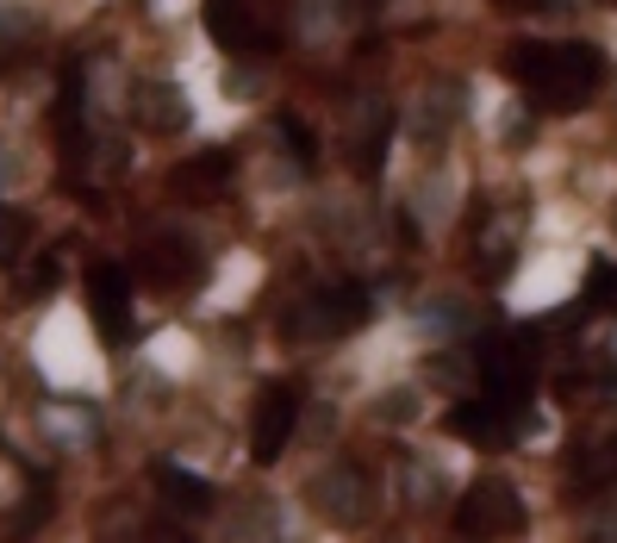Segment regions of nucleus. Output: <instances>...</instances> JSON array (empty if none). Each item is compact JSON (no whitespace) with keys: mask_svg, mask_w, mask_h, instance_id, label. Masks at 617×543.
Returning a JSON list of instances; mask_svg holds the SVG:
<instances>
[{"mask_svg":"<svg viewBox=\"0 0 617 543\" xmlns=\"http://www.w3.org/2000/svg\"><path fill=\"white\" fill-rule=\"evenodd\" d=\"M312 506L325 512V519H337V525H356L362 519V506H368V475L356 463H325L312 475Z\"/></svg>","mask_w":617,"mask_h":543,"instance_id":"6e6552de","label":"nucleus"},{"mask_svg":"<svg viewBox=\"0 0 617 543\" xmlns=\"http://www.w3.org/2000/svg\"><path fill=\"white\" fill-rule=\"evenodd\" d=\"M206 32L219 38L231 57H256V50H269V32L250 19L243 0H206Z\"/></svg>","mask_w":617,"mask_h":543,"instance_id":"1a4fd4ad","label":"nucleus"},{"mask_svg":"<svg viewBox=\"0 0 617 543\" xmlns=\"http://www.w3.org/2000/svg\"><path fill=\"white\" fill-rule=\"evenodd\" d=\"M456 112H461V100H456V88H430V95H418V107H411V145H425V150H437L449 138V126H456Z\"/></svg>","mask_w":617,"mask_h":543,"instance_id":"9d476101","label":"nucleus"},{"mask_svg":"<svg viewBox=\"0 0 617 543\" xmlns=\"http://www.w3.org/2000/svg\"><path fill=\"white\" fill-rule=\"evenodd\" d=\"M126 100H131V126L150 131V138H181L188 119H193L188 95H181L175 81H131Z\"/></svg>","mask_w":617,"mask_h":543,"instance_id":"423d86ee","label":"nucleus"},{"mask_svg":"<svg viewBox=\"0 0 617 543\" xmlns=\"http://www.w3.org/2000/svg\"><path fill=\"white\" fill-rule=\"evenodd\" d=\"M206 275V250L193 238H181V231H169V238H157L150 250L138 256V282L143 288H162V294H181L193 288Z\"/></svg>","mask_w":617,"mask_h":543,"instance_id":"20e7f679","label":"nucleus"},{"mask_svg":"<svg viewBox=\"0 0 617 543\" xmlns=\"http://www.w3.org/2000/svg\"><path fill=\"white\" fill-rule=\"evenodd\" d=\"M524 519H530V506L518 500V487H511L506 475H480L456 512V525L468 531V537H480V531H487V537H506V531H524Z\"/></svg>","mask_w":617,"mask_h":543,"instance_id":"7ed1b4c3","label":"nucleus"},{"mask_svg":"<svg viewBox=\"0 0 617 543\" xmlns=\"http://www.w3.org/2000/svg\"><path fill=\"white\" fill-rule=\"evenodd\" d=\"M506 69L524 95H530V112H574L605 81V50L574 45V38H543V45L511 50Z\"/></svg>","mask_w":617,"mask_h":543,"instance_id":"f257e3e1","label":"nucleus"},{"mask_svg":"<svg viewBox=\"0 0 617 543\" xmlns=\"http://www.w3.org/2000/svg\"><path fill=\"white\" fill-rule=\"evenodd\" d=\"M399 475H406V500H411V506H437V500L449 494V475L430 463V456H406Z\"/></svg>","mask_w":617,"mask_h":543,"instance_id":"ddd939ff","label":"nucleus"},{"mask_svg":"<svg viewBox=\"0 0 617 543\" xmlns=\"http://www.w3.org/2000/svg\"><path fill=\"white\" fill-rule=\"evenodd\" d=\"M131 294H138V275H126L119 263H94L88 269V319L119 344L131 332Z\"/></svg>","mask_w":617,"mask_h":543,"instance_id":"39448f33","label":"nucleus"},{"mask_svg":"<svg viewBox=\"0 0 617 543\" xmlns=\"http://www.w3.org/2000/svg\"><path fill=\"white\" fill-rule=\"evenodd\" d=\"M425 418V394L411 382H394V387H380L375 399V425H394V432H406V425H418Z\"/></svg>","mask_w":617,"mask_h":543,"instance_id":"f8f14e48","label":"nucleus"},{"mask_svg":"<svg viewBox=\"0 0 617 543\" xmlns=\"http://www.w3.org/2000/svg\"><path fill=\"white\" fill-rule=\"evenodd\" d=\"M293 26H300V38H337L344 32V7H337V0H300V7H293Z\"/></svg>","mask_w":617,"mask_h":543,"instance_id":"dca6fc26","label":"nucleus"},{"mask_svg":"<svg viewBox=\"0 0 617 543\" xmlns=\"http://www.w3.org/2000/svg\"><path fill=\"white\" fill-rule=\"evenodd\" d=\"M162 494H169V506H181V512H206V506H212V481L188 475L181 463H169V468H162Z\"/></svg>","mask_w":617,"mask_h":543,"instance_id":"4468645a","label":"nucleus"},{"mask_svg":"<svg viewBox=\"0 0 617 543\" xmlns=\"http://www.w3.org/2000/svg\"><path fill=\"white\" fill-rule=\"evenodd\" d=\"M225 181H231V157H225V150H200V157L175 162L169 188H175V194H188V200H206V194H219Z\"/></svg>","mask_w":617,"mask_h":543,"instance_id":"9b49d317","label":"nucleus"},{"mask_svg":"<svg viewBox=\"0 0 617 543\" xmlns=\"http://www.w3.org/2000/svg\"><path fill=\"white\" fill-rule=\"evenodd\" d=\"M411 207H418V219H425V225H444L449 213H456V176H449V169H444V176H425Z\"/></svg>","mask_w":617,"mask_h":543,"instance_id":"2eb2a0df","label":"nucleus"},{"mask_svg":"<svg viewBox=\"0 0 617 543\" xmlns=\"http://www.w3.org/2000/svg\"><path fill=\"white\" fill-rule=\"evenodd\" d=\"M300 432V394L293 387H269V394L256 399V425H250V456L262 468L281 463L287 437Z\"/></svg>","mask_w":617,"mask_h":543,"instance_id":"0eeeda50","label":"nucleus"},{"mask_svg":"<svg viewBox=\"0 0 617 543\" xmlns=\"http://www.w3.org/2000/svg\"><path fill=\"white\" fill-rule=\"evenodd\" d=\"M362 319H368L362 288H318L312 300L293 306L287 337H300V344H331V337H349Z\"/></svg>","mask_w":617,"mask_h":543,"instance_id":"f03ea898","label":"nucleus"}]
</instances>
